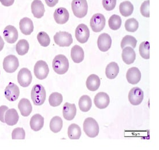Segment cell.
<instances>
[{
    "instance_id": "603a6c76",
    "label": "cell",
    "mask_w": 159,
    "mask_h": 150,
    "mask_svg": "<svg viewBox=\"0 0 159 150\" xmlns=\"http://www.w3.org/2000/svg\"><path fill=\"white\" fill-rule=\"evenodd\" d=\"M19 116L15 109L8 110L5 114V122L9 126L16 125L19 121Z\"/></svg>"
},
{
    "instance_id": "4fadbf2b",
    "label": "cell",
    "mask_w": 159,
    "mask_h": 150,
    "mask_svg": "<svg viewBox=\"0 0 159 150\" xmlns=\"http://www.w3.org/2000/svg\"><path fill=\"white\" fill-rule=\"evenodd\" d=\"M112 45V39L109 34L102 33L99 35L97 40L98 49L102 52H107L109 50Z\"/></svg>"
},
{
    "instance_id": "4dcf8cb0",
    "label": "cell",
    "mask_w": 159,
    "mask_h": 150,
    "mask_svg": "<svg viewBox=\"0 0 159 150\" xmlns=\"http://www.w3.org/2000/svg\"><path fill=\"white\" fill-rule=\"evenodd\" d=\"M63 122L60 117H54L50 122V129L53 133H58L63 128Z\"/></svg>"
},
{
    "instance_id": "9c48e42d",
    "label": "cell",
    "mask_w": 159,
    "mask_h": 150,
    "mask_svg": "<svg viewBox=\"0 0 159 150\" xmlns=\"http://www.w3.org/2000/svg\"><path fill=\"white\" fill-rule=\"evenodd\" d=\"M33 77L31 73L27 68H23L18 73L17 81L22 87H27L32 82Z\"/></svg>"
},
{
    "instance_id": "cb8c5ba5",
    "label": "cell",
    "mask_w": 159,
    "mask_h": 150,
    "mask_svg": "<svg viewBox=\"0 0 159 150\" xmlns=\"http://www.w3.org/2000/svg\"><path fill=\"white\" fill-rule=\"evenodd\" d=\"M30 127L31 129L35 131L38 132L39 130L42 129L43 125H44V118L42 117L41 115L37 114H35L31 117L30 122Z\"/></svg>"
},
{
    "instance_id": "3957f363",
    "label": "cell",
    "mask_w": 159,
    "mask_h": 150,
    "mask_svg": "<svg viewBox=\"0 0 159 150\" xmlns=\"http://www.w3.org/2000/svg\"><path fill=\"white\" fill-rule=\"evenodd\" d=\"M84 133L90 138L97 137L99 134V126L94 119L89 117L86 118L84 122Z\"/></svg>"
},
{
    "instance_id": "b9f144b4",
    "label": "cell",
    "mask_w": 159,
    "mask_h": 150,
    "mask_svg": "<svg viewBox=\"0 0 159 150\" xmlns=\"http://www.w3.org/2000/svg\"><path fill=\"white\" fill-rule=\"evenodd\" d=\"M8 110V107L6 105H1L0 107V121L5 123V113Z\"/></svg>"
},
{
    "instance_id": "ba28073f",
    "label": "cell",
    "mask_w": 159,
    "mask_h": 150,
    "mask_svg": "<svg viewBox=\"0 0 159 150\" xmlns=\"http://www.w3.org/2000/svg\"><path fill=\"white\" fill-rule=\"evenodd\" d=\"M19 66V60L12 54H10L5 58L3 61V68L8 73H13L17 70Z\"/></svg>"
},
{
    "instance_id": "2e32d148",
    "label": "cell",
    "mask_w": 159,
    "mask_h": 150,
    "mask_svg": "<svg viewBox=\"0 0 159 150\" xmlns=\"http://www.w3.org/2000/svg\"><path fill=\"white\" fill-rule=\"evenodd\" d=\"M53 17L56 22L59 25H63L67 23L70 17V14L67 9L65 8H59L55 10Z\"/></svg>"
},
{
    "instance_id": "30bf717a",
    "label": "cell",
    "mask_w": 159,
    "mask_h": 150,
    "mask_svg": "<svg viewBox=\"0 0 159 150\" xmlns=\"http://www.w3.org/2000/svg\"><path fill=\"white\" fill-rule=\"evenodd\" d=\"M75 37L77 41L80 44H84L90 37V30L88 26L84 24H80L75 30Z\"/></svg>"
},
{
    "instance_id": "f6af8a7d",
    "label": "cell",
    "mask_w": 159,
    "mask_h": 150,
    "mask_svg": "<svg viewBox=\"0 0 159 150\" xmlns=\"http://www.w3.org/2000/svg\"><path fill=\"white\" fill-rule=\"evenodd\" d=\"M4 46V42L3 39L0 36V52L3 49Z\"/></svg>"
},
{
    "instance_id": "ee69618b",
    "label": "cell",
    "mask_w": 159,
    "mask_h": 150,
    "mask_svg": "<svg viewBox=\"0 0 159 150\" xmlns=\"http://www.w3.org/2000/svg\"><path fill=\"white\" fill-rule=\"evenodd\" d=\"M46 5L49 7H54L59 2V0H45Z\"/></svg>"
},
{
    "instance_id": "d4e9b609",
    "label": "cell",
    "mask_w": 159,
    "mask_h": 150,
    "mask_svg": "<svg viewBox=\"0 0 159 150\" xmlns=\"http://www.w3.org/2000/svg\"><path fill=\"white\" fill-rule=\"evenodd\" d=\"M71 57L72 60L75 63L82 62L84 58V54L82 48L78 45L73 46L71 50Z\"/></svg>"
},
{
    "instance_id": "f35d334b",
    "label": "cell",
    "mask_w": 159,
    "mask_h": 150,
    "mask_svg": "<svg viewBox=\"0 0 159 150\" xmlns=\"http://www.w3.org/2000/svg\"><path fill=\"white\" fill-rule=\"evenodd\" d=\"M25 130L21 128H17L13 130L12 133V138L13 140L25 138Z\"/></svg>"
},
{
    "instance_id": "ac0fdd59",
    "label": "cell",
    "mask_w": 159,
    "mask_h": 150,
    "mask_svg": "<svg viewBox=\"0 0 159 150\" xmlns=\"http://www.w3.org/2000/svg\"><path fill=\"white\" fill-rule=\"evenodd\" d=\"M76 114L75 104L66 103L63 107V117L67 121H71L74 119Z\"/></svg>"
},
{
    "instance_id": "e575fe53",
    "label": "cell",
    "mask_w": 159,
    "mask_h": 150,
    "mask_svg": "<svg viewBox=\"0 0 159 150\" xmlns=\"http://www.w3.org/2000/svg\"><path fill=\"white\" fill-rule=\"evenodd\" d=\"M108 25L111 29L113 30H117L119 29L121 25V19L120 17L117 15H113L109 18Z\"/></svg>"
},
{
    "instance_id": "4316f807",
    "label": "cell",
    "mask_w": 159,
    "mask_h": 150,
    "mask_svg": "<svg viewBox=\"0 0 159 150\" xmlns=\"http://www.w3.org/2000/svg\"><path fill=\"white\" fill-rule=\"evenodd\" d=\"M119 73V67L116 63H110L106 67L105 74L108 79H115L117 77Z\"/></svg>"
},
{
    "instance_id": "d6986e66",
    "label": "cell",
    "mask_w": 159,
    "mask_h": 150,
    "mask_svg": "<svg viewBox=\"0 0 159 150\" xmlns=\"http://www.w3.org/2000/svg\"><path fill=\"white\" fill-rule=\"evenodd\" d=\"M123 61L127 64L133 63L136 58V54L134 49L130 46H126L123 49L121 54Z\"/></svg>"
},
{
    "instance_id": "e0dca14e",
    "label": "cell",
    "mask_w": 159,
    "mask_h": 150,
    "mask_svg": "<svg viewBox=\"0 0 159 150\" xmlns=\"http://www.w3.org/2000/svg\"><path fill=\"white\" fill-rule=\"evenodd\" d=\"M141 78V71L137 67H131L127 72L126 79L131 85H135L140 81Z\"/></svg>"
},
{
    "instance_id": "7402d4cb",
    "label": "cell",
    "mask_w": 159,
    "mask_h": 150,
    "mask_svg": "<svg viewBox=\"0 0 159 150\" xmlns=\"http://www.w3.org/2000/svg\"><path fill=\"white\" fill-rule=\"evenodd\" d=\"M18 108L21 115L23 117H28L33 111V107L29 99L25 98L21 99L20 100L18 104Z\"/></svg>"
},
{
    "instance_id": "83f0119b",
    "label": "cell",
    "mask_w": 159,
    "mask_h": 150,
    "mask_svg": "<svg viewBox=\"0 0 159 150\" xmlns=\"http://www.w3.org/2000/svg\"><path fill=\"white\" fill-rule=\"evenodd\" d=\"M134 11V6L130 1H126L120 3L119 5V11L122 16L128 17L131 15Z\"/></svg>"
},
{
    "instance_id": "8992f818",
    "label": "cell",
    "mask_w": 159,
    "mask_h": 150,
    "mask_svg": "<svg viewBox=\"0 0 159 150\" xmlns=\"http://www.w3.org/2000/svg\"><path fill=\"white\" fill-rule=\"evenodd\" d=\"M34 75L38 79H45L49 73L48 64L45 61L39 60L35 63L34 68Z\"/></svg>"
},
{
    "instance_id": "74e56055",
    "label": "cell",
    "mask_w": 159,
    "mask_h": 150,
    "mask_svg": "<svg viewBox=\"0 0 159 150\" xmlns=\"http://www.w3.org/2000/svg\"><path fill=\"white\" fill-rule=\"evenodd\" d=\"M37 40L40 45L43 47H46L49 45L50 39L48 34L44 32L41 31L37 35Z\"/></svg>"
},
{
    "instance_id": "7bdbcfd3",
    "label": "cell",
    "mask_w": 159,
    "mask_h": 150,
    "mask_svg": "<svg viewBox=\"0 0 159 150\" xmlns=\"http://www.w3.org/2000/svg\"><path fill=\"white\" fill-rule=\"evenodd\" d=\"M0 2L5 7H10L13 4L15 0H0Z\"/></svg>"
},
{
    "instance_id": "277c9868",
    "label": "cell",
    "mask_w": 159,
    "mask_h": 150,
    "mask_svg": "<svg viewBox=\"0 0 159 150\" xmlns=\"http://www.w3.org/2000/svg\"><path fill=\"white\" fill-rule=\"evenodd\" d=\"M72 10L74 15L78 18H83L87 15L88 5L86 0H72Z\"/></svg>"
},
{
    "instance_id": "836d02e7",
    "label": "cell",
    "mask_w": 159,
    "mask_h": 150,
    "mask_svg": "<svg viewBox=\"0 0 159 150\" xmlns=\"http://www.w3.org/2000/svg\"><path fill=\"white\" fill-rule=\"evenodd\" d=\"M150 44L148 41H143L139 45V52L141 56L145 59L150 58Z\"/></svg>"
},
{
    "instance_id": "44dd1931",
    "label": "cell",
    "mask_w": 159,
    "mask_h": 150,
    "mask_svg": "<svg viewBox=\"0 0 159 150\" xmlns=\"http://www.w3.org/2000/svg\"><path fill=\"white\" fill-rule=\"evenodd\" d=\"M31 8V12L35 17L40 19L44 15L45 7L41 0H34Z\"/></svg>"
},
{
    "instance_id": "ffe728a7",
    "label": "cell",
    "mask_w": 159,
    "mask_h": 150,
    "mask_svg": "<svg viewBox=\"0 0 159 150\" xmlns=\"http://www.w3.org/2000/svg\"><path fill=\"white\" fill-rule=\"evenodd\" d=\"M19 27L21 33L25 35H30L33 31V22L28 17H24L20 20Z\"/></svg>"
},
{
    "instance_id": "9a60e30c",
    "label": "cell",
    "mask_w": 159,
    "mask_h": 150,
    "mask_svg": "<svg viewBox=\"0 0 159 150\" xmlns=\"http://www.w3.org/2000/svg\"><path fill=\"white\" fill-rule=\"evenodd\" d=\"M5 40L9 44H14L18 39V31L13 26H7L4 30Z\"/></svg>"
},
{
    "instance_id": "8fae6325",
    "label": "cell",
    "mask_w": 159,
    "mask_h": 150,
    "mask_svg": "<svg viewBox=\"0 0 159 150\" xmlns=\"http://www.w3.org/2000/svg\"><path fill=\"white\" fill-rule=\"evenodd\" d=\"M128 97L131 104L138 105L142 103L143 99V92L140 88L134 87L130 90Z\"/></svg>"
},
{
    "instance_id": "5bb4252c",
    "label": "cell",
    "mask_w": 159,
    "mask_h": 150,
    "mask_svg": "<svg viewBox=\"0 0 159 150\" xmlns=\"http://www.w3.org/2000/svg\"><path fill=\"white\" fill-rule=\"evenodd\" d=\"M94 103L98 109H106L110 103L109 96L105 92H99L95 96Z\"/></svg>"
},
{
    "instance_id": "1f68e13d",
    "label": "cell",
    "mask_w": 159,
    "mask_h": 150,
    "mask_svg": "<svg viewBox=\"0 0 159 150\" xmlns=\"http://www.w3.org/2000/svg\"><path fill=\"white\" fill-rule=\"evenodd\" d=\"M29 50V44L26 40H20L17 43L16 50L17 54L23 56L27 54Z\"/></svg>"
},
{
    "instance_id": "f1b7e54d",
    "label": "cell",
    "mask_w": 159,
    "mask_h": 150,
    "mask_svg": "<svg viewBox=\"0 0 159 150\" xmlns=\"http://www.w3.org/2000/svg\"><path fill=\"white\" fill-rule=\"evenodd\" d=\"M79 107L83 112H88L92 106V101L90 97L88 95H84L80 97L79 100Z\"/></svg>"
},
{
    "instance_id": "60d3db41",
    "label": "cell",
    "mask_w": 159,
    "mask_h": 150,
    "mask_svg": "<svg viewBox=\"0 0 159 150\" xmlns=\"http://www.w3.org/2000/svg\"><path fill=\"white\" fill-rule=\"evenodd\" d=\"M116 4V0H102V5L104 8L107 11L114 9Z\"/></svg>"
},
{
    "instance_id": "6da1fadb",
    "label": "cell",
    "mask_w": 159,
    "mask_h": 150,
    "mask_svg": "<svg viewBox=\"0 0 159 150\" xmlns=\"http://www.w3.org/2000/svg\"><path fill=\"white\" fill-rule=\"evenodd\" d=\"M52 67L57 74L59 75L64 74L69 68L68 60L64 55L58 54L53 60Z\"/></svg>"
},
{
    "instance_id": "52a82bcc",
    "label": "cell",
    "mask_w": 159,
    "mask_h": 150,
    "mask_svg": "<svg viewBox=\"0 0 159 150\" xmlns=\"http://www.w3.org/2000/svg\"><path fill=\"white\" fill-rule=\"evenodd\" d=\"M105 18L101 13H96L90 20V27L95 33H99L104 29L105 26Z\"/></svg>"
},
{
    "instance_id": "7c38bea8",
    "label": "cell",
    "mask_w": 159,
    "mask_h": 150,
    "mask_svg": "<svg viewBox=\"0 0 159 150\" xmlns=\"http://www.w3.org/2000/svg\"><path fill=\"white\" fill-rule=\"evenodd\" d=\"M4 95L7 99L9 101H16L20 95L19 88L16 84L10 82L5 89Z\"/></svg>"
},
{
    "instance_id": "7a4b0ae2",
    "label": "cell",
    "mask_w": 159,
    "mask_h": 150,
    "mask_svg": "<svg viewBox=\"0 0 159 150\" xmlns=\"http://www.w3.org/2000/svg\"><path fill=\"white\" fill-rule=\"evenodd\" d=\"M31 96L34 105H41L46 100V91L42 85H35L31 90Z\"/></svg>"
},
{
    "instance_id": "484cf974",
    "label": "cell",
    "mask_w": 159,
    "mask_h": 150,
    "mask_svg": "<svg viewBox=\"0 0 159 150\" xmlns=\"http://www.w3.org/2000/svg\"><path fill=\"white\" fill-rule=\"evenodd\" d=\"M101 81L98 76L96 74H92L88 77L86 82V87L90 91H96L100 86Z\"/></svg>"
},
{
    "instance_id": "d590c367",
    "label": "cell",
    "mask_w": 159,
    "mask_h": 150,
    "mask_svg": "<svg viewBox=\"0 0 159 150\" xmlns=\"http://www.w3.org/2000/svg\"><path fill=\"white\" fill-rule=\"evenodd\" d=\"M137 40L133 36L127 35L122 39L121 42V48L123 49L127 45H130L133 49L136 47Z\"/></svg>"
},
{
    "instance_id": "f546056e",
    "label": "cell",
    "mask_w": 159,
    "mask_h": 150,
    "mask_svg": "<svg viewBox=\"0 0 159 150\" xmlns=\"http://www.w3.org/2000/svg\"><path fill=\"white\" fill-rule=\"evenodd\" d=\"M82 131L80 126L75 124H72L68 127V136L71 140H78L80 138Z\"/></svg>"
},
{
    "instance_id": "8d00e7d4",
    "label": "cell",
    "mask_w": 159,
    "mask_h": 150,
    "mask_svg": "<svg viewBox=\"0 0 159 150\" xmlns=\"http://www.w3.org/2000/svg\"><path fill=\"white\" fill-rule=\"evenodd\" d=\"M125 26L126 31L131 33H134L138 30L139 23L138 21H137L135 19L131 18V19H127L126 21Z\"/></svg>"
},
{
    "instance_id": "d6a6232c",
    "label": "cell",
    "mask_w": 159,
    "mask_h": 150,
    "mask_svg": "<svg viewBox=\"0 0 159 150\" xmlns=\"http://www.w3.org/2000/svg\"><path fill=\"white\" fill-rule=\"evenodd\" d=\"M63 96L58 92L52 93L49 98V102L51 106L56 107L60 105L63 102Z\"/></svg>"
},
{
    "instance_id": "ab89813d",
    "label": "cell",
    "mask_w": 159,
    "mask_h": 150,
    "mask_svg": "<svg viewBox=\"0 0 159 150\" xmlns=\"http://www.w3.org/2000/svg\"><path fill=\"white\" fill-rule=\"evenodd\" d=\"M149 4H150V1L147 0L144 1L141 5L140 8V12L143 16L146 17H150Z\"/></svg>"
},
{
    "instance_id": "5b68a950",
    "label": "cell",
    "mask_w": 159,
    "mask_h": 150,
    "mask_svg": "<svg viewBox=\"0 0 159 150\" xmlns=\"http://www.w3.org/2000/svg\"><path fill=\"white\" fill-rule=\"evenodd\" d=\"M54 41L60 47L70 46L73 42L72 35L66 31H59L54 35Z\"/></svg>"
}]
</instances>
